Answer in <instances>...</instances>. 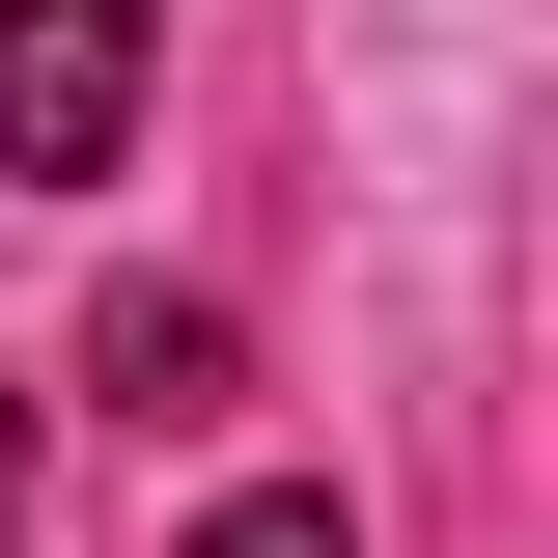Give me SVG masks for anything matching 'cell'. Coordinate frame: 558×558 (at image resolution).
I'll return each instance as SVG.
<instances>
[{
	"label": "cell",
	"instance_id": "277c9868",
	"mask_svg": "<svg viewBox=\"0 0 558 558\" xmlns=\"http://www.w3.org/2000/svg\"><path fill=\"white\" fill-rule=\"evenodd\" d=\"M0 531H28V391H0Z\"/></svg>",
	"mask_w": 558,
	"mask_h": 558
},
{
	"label": "cell",
	"instance_id": "7a4b0ae2",
	"mask_svg": "<svg viewBox=\"0 0 558 558\" xmlns=\"http://www.w3.org/2000/svg\"><path fill=\"white\" fill-rule=\"evenodd\" d=\"M84 391H112V418H223L252 363H223V307H196V279H140L112 336H84Z\"/></svg>",
	"mask_w": 558,
	"mask_h": 558
},
{
	"label": "cell",
	"instance_id": "3957f363",
	"mask_svg": "<svg viewBox=\"0 0 558 558\" xmlns=\"http://www.w3.org/2000/svg\"><path fill=\"white\" fill-rule=\"evenodd\" d=\"M196 558H363V531H336V502H307V475H279V502H223Z\"/></svg>",
	"mask_w": 558,
	"mask_h": 558
},
{
	"label": "cell",
	"instance_id": "6da1fadb",
	"mask_svg": "<svg viewBox=\"0 0 558 558\" xmlns=\"http://www.w3.org/2000/svg\"><path fill=\"white\" fill-rule=\"evenodd\" d=\"M112 140H140V0H0V168L84 196Z\"/></svg>",
	"mask_w": 558,
	"mask_h": 558
}]
</instances>
